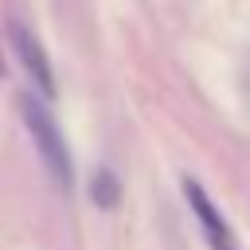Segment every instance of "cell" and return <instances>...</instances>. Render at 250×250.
Listing matches in <instances>:
<instances>
[{
  "label": "cell",
  "mask_w": 250,
  "mask_h": 250,
  "mask_svg": "<svg viewBox=\"0 0 250 250\" xmlns=\"http://www.w3.org/2000/svg\"><path fill=\"white\" fill-rule=\"evenodd\" d=\"M20 117H23V125H27V133H31V141H35V148H39L47 172L55 176V184L70 188V184H74V164H70L66 141H62V133H59L51 109H47L39 98L23 94V98H20Z\"/></svg>",
  "instance_id": "1"
},
{
  "label": "cell",
  "mask_w": 250,
  "mask_h": 250,
  "mask_svg": "<svg viewBox=\"0 0 250 250\" xmlns=\"http://www.w3.org/2000/svg\"><path fill=\"white\" fill-rule=\"evenodd\" d=\"M8 35H12V51H16V59L23 62L27 78L35 82V90H39L43 98H55V70H51V59H47L43 43L35 39V31H27L20 20H8Z\"/></svg>",
  "instance_id": "2"
},
{
  "label": "cell",
  "mask_w": 250,
  "mask_h": 250,
  "mask_svg": "<svg viewBox=\"0 0 250 250\" xmlns=\"http://www.w3.org/2000/svg\"><path fill=\"white\" fill-rule=\"evenodd\" d=\"M184 195H188V203H191V211H195V219H199V227H203L211 250H238V246H234V234H230V227H227V219L215 211V203H211V195L203 191V184H199V180H184Z\"/></svg>",
  "instance_id": "3"
},
{
  "label": "cell",
  "mask_w": 250,
  "mask_h": 250,
  "mask_svg": "<svg viewBox=\"0 0 250 250\" xmlns=\"http://www.w3.org/2000/svg\"><path fill=\"white\" fill-rule=\"evenodd\" d=\"M90 199H94L102 211H113V207H117L121 184H117V176H113L109 168H98V172H94V180H90Z\"/></svg>",
  "instance_id": "4"
}]
</instances>
